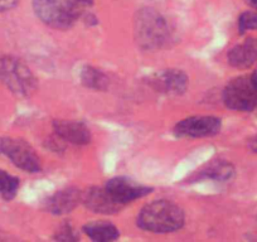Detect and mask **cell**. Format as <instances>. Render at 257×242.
<instances>
[{"label": "cell", "mask_w": 257, "mask_h": 242, "mask_svg": "<svg viewBox=\"0 0 257 242\" xmlns=\"http://www.w3.org/2000/svg\"><path fill=\"white\" fill-rule=\"evenodd\" d=\"M80 7L68 2L59 0H33V8L37 17L47 26L56 29H68L80 16Z\"/></svg>", "instance_id": "cell-4"}, {"label": "cell", "mask_w": 257, "mask_h": 242, "mask_svg": "<svg viewBox=\"0 0 257 242\" xmlns=\"http://www.w3.org/2000/svg\"><path fill=\"white\" fill-rule=\"evenodd\" d=\"M105 188L108 192V194L122 206L143 198L152 192V188H149V187L142 186L134 180L122 177L110 179L106 183Z\"/></svg>", "instance_id": "cell-8"}, {"label": "cell", "mask_w": 257, "mask_h": 242, "mask_svg": "<svg viewBox=\"0 0 257 242\" xmlns=\"http://www.w3.org/2000/svg\"><path fill=\"white\" fill-rule=\"evenodd\" d=\"M233 173L234 169L229 163L223 162V160H217V162H212L204 168H202L198 173L193 175V179H213L224 182V180L231 179Z\"/></svg>", "instance_id": "cell-15"}, {"label": "cell", "mask_w": 257, "mask_h": 242, "mask_svg": "<svg viewBox=\"0 0 257 242\" xmlns=\"http://www.w3.org/2000/svg\"><path fill=\"white\" fill-rule=\"evenodd\" d=\"M257 61V38H249L233 47L228 53V63L236 68H248Z\"/></svg>", "instance_id": "cell-13"}, {"label": "cell", "mask_w": 257, "mask_h": 242, "mask_svg": "<svg viewBox=\"0 0 257 242\" xmlns=\"http://www.w3.org/2000/svg\"><path fill=\"white\" fill-rule=\"evenodd\" d=\"M81 80L86 87H90L92 90H106L108 86L107 76L100 70L93 67H85L81 72Z\"/></svg>", "instance_id": "cell-16"}, {"label": "cell", "mask_w": 257, "mask_h": 242, "mask_svg": "<svg viewBox=\"0 0 257 242\" xmlns=\"http://www.w3.org/2000/svg\"><path fill=\"white\" fill-rule=\"evenodd\" d=\"M54 238L61 239V241H76V239H78V234L76 233L75 228L71 224H63L57 231Z\"/></svg>", "instance_id": "cell-19"}, {"label": "cell", "mask_w": 257, "mask_h": 242, "mask_svg": "<svg viewBox=\"0 0 257 242\" xmlns=\"http://www.w3.org/2000/svg\"><path fill=\"white\" fill-rule=\"evenodd\" d=\"M221 120L214 116H190L179 121L174 133L182 138H207L218 134Z\"/></svg>", "instance_id": "cell-7"}, {"label": "cell", "mask_w": 257, "mask_h": 242, "mask_svg": "<svg viewBox=\"0 0 257 242\" xmlns=\"http://www.w3.org/2000/svg\"><path fill=\"white\" fill-rule=\"evenodd\" d=\"M138 44L144 49H158L167 44L170 31L165 19L154 9H140L134 21Z\"/></svg>", "instance_id": "cell-2"}, {"label": "cell", "mask_w": 257, "mask_h": 242, "mask_svg": "<svg viewBox=\"0 0 257 242\" xmlns=\"http://www.w3.org/2000/svg\"><path fill=\"white\" fill-rule=\"evenodd\" d=\"M82 193L76 188H66L56 192L46 202L47 209L53 214H66L78 206Z\"/></svg>", "instance_id": "cell-12"}, {"label": "cell", "mask_w": 257, "mask_h": 242, "mask_svg": "<svg viewBox=\"0 0 257 242\" xmlns=\"http://www.w3.org/2000/svg\"><path fill=\"white\" fill-rule=\"evenodd\" d=\"M252 78H253V82L257 87V68H256V71L253 72V75H252Z\"/></svg>", "instance_id": "cell-24"}, {"label": "cell", "mask_w": 257, "mask_h": 242, "mask_svg": "<svg viewBox=\"0 0 257 242\" xmlns=\"http://www.w3.org/2000/svg\"><path fill=\"white\" fill-rule=\"evenodd\" d=\"M72 3L77 4V6L85 7V6H91L92 4V0H71Z\"/></svg>", "instance_id": "cell-22"}, {"label": "cell", "mask_w": 257, "mask_h": 242, "mask_svg": "<svg viewBox=\"0 0 257 242\" xmlns=\"http://www.w3.org/2000/svg\"><path fill=\"white\" fill-rule=\"evenodd\" d=\"M247 3L251 8H253L254 11H257V0H247Z\"/></svg>", "instance_id": "cell-23"}, {"label": "cell", "mask_w": 257, "mask_h": 242, "mask_svg": "<svg viewBox=\"0 0 257 242\" xmlns=\"http://www.w3.org/2000/svg\"><path fill=\"white\" fill-rule=\"evenodd\" d=\"M19 189V179L0 170V196L6 201H12L17 196Z\"/></svg>", "instance_id": "cell-17"}, {"label": "cell", "mask_w": 257, "mask_h": 242, "mask_svg": "<svg viewBox=\"0 0 257 242\" xmlns=\"http://www.w3.org/2000/svg\"><path fill=\"white\" fill-rule=\"evenodd\" d=\"M248 148L252 150V152L257 154V137H253L252 139H249Z\"/></svg>", "instance_id": "cell-21"}, {"label": "cell", "mask_w": 257, "mask_h": 242, "mask_svg": "<svg viewBox=\"0 0 257 242\" xmlns=\"http://www.w3.org/2000/svg\"><path fill=\"white\" fill-rule=\"evenodd\" d=\"M0 149L12 160L14 165L29 173H38L42 163L33 148L23 139L6 138L0 142Z\"/></svg>", "instance_id": "cell-6"}, {"label": "cell", "mask_w": 257, "mask_h": 242, "mask_svg": "<svg viewBox=\"0 0 257 242\" xmlns=\"http://www.w3.org/2000/svg\"><path fill=\"white\" fill-rule=\"evenodd\" d=\"M19 0H0V12H7L16 8Z\"/></svg>", "instance_id": "cell-20"}, {"label": "cell", "mask_w": 257, "mask_h": 242, "mask_svg": "<svg viewBox=\"0 0 257 242\" xmlns=\"http://www.w3.org/2000/svg\"><path fill=\"white\" fill-rule=\"evenodd\" d=\"M53 130L61 140L75 145H86L91 142V133L88 128L80 121L56 120Z\"/></svg>", "instance_id": "cell-10"}, {"label": "cell", "mask_w": 257, "mask_h": 242, "mask_svg": "<svg viewBox=\"0 0 257 242\" xmlns=\"http://www.w3.org/2000/svg\"><path fill=\"white\" fill-rule=\"evenodd\" d=\"M184 212L174 202L160 199L147 204L138 216V226L154 233H168L182 228Z\"/></svg>", "instance_id": "cell-1"}, {"label": "cell", "mask_w": 257, "mask_h": 242, "mask_svg": "<svg viewBox=\"0 0 257 242\" xmlns=\"http://www.w3.org/2000/svg\"><path fill=\"white\" fill-rule=\"evenodd\" d=\"M257 29V13L256 12H244L238 18V31L243 34L247 31Z\"/></svg>", "instance_id": "cell-18"}, {"label": "cell", "mask_w": 257, "mask_h": 242, "mask_svg": "<svg viewBox=\"0 0 257 242\" xmlns=\"http://www.w3.org/2000/svg\"><path fill=\"white\" fill-rule=\"evenodd\" d=\"M223 101L227 107L236 111H252L257 107V87L252 76L232 80L224 88Z\"/></svg>", "instance_id": "cell-5"}, {"label": "cell", "mask_w": 257, "mask_h": 242, "mask_svg": "<svg viewBox=\"0 0 257 242\" xmlns=\"http://www.w3.org/2000/svg\"><path fill=\"white\" fill-rule=\"evenodd\" d=\"M83 232L90 237L91 239L97 242H108L115 241L120 236V232L107 221H93L88 222L83 226Z\"/></svg>", "instance_id": "cell-14"}, {"label": "cell", "mask_w": 257, "mask_h": 242, "mask_svg": "<svg viewBox=\"0 0 257 242\" xmlns=\"http://www.w3.org/2000/svg\"><path fill=\"white\" fill-rule=\"evenodd\" d=\"M0 82L21 96H29L37 90V78L32 71L11 56L0 57Z\"/></svg>", "instance_id": "cell-3"}, {"label": "cell", "mask_w": 257, "mask_h": 242, "mask_svg": "<svg viewBox=\"0 0 257 242\" xmlns=\"http://www.w3.org/2000/svg\"><path fill=\"white\" fill-rule=\"evenodd\" d=\"M81 202L95 213L102 214L117 213L123 207L108 194L106 188H98V187H91L90 189L83 192Z\"/></svg>", "instance_id": "cell-9"}, {"label": "cell", "mask_w": 257, "mask_h": 242, "mask_svg": "<svg viewBox=\"0 0 257 242\" xmlns=\"http://www.w3.org/2000/svg\"><path fill=\"white\" fill-rule=\"evenodd\" d=\"M152 85L160 92L180 95L188 87V77L183 71L165 70L152 78Z\"/></svg>", "instance_id": "cell-11"}]
</instances>
